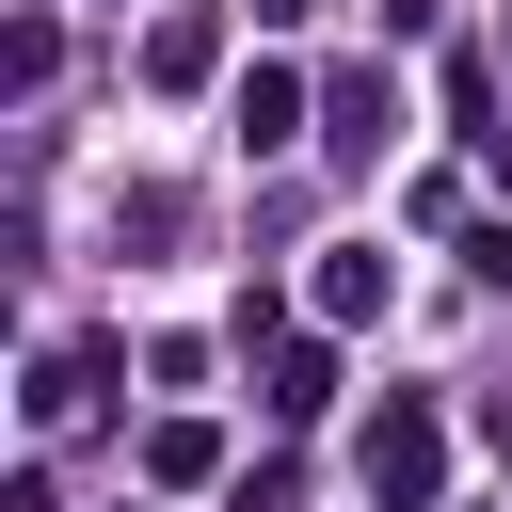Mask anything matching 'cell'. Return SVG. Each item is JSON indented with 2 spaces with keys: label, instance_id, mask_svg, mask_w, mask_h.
I'll list each match as a JSON object with an SVG mask.
<instances>
[{
  "label": "cell",
  "instance_id": "cell-1",
  "mask_svg": "<svg viewBox=\"0 0 512 512\" xmlns=\"http://www.w3.org/2000/svg\"><path fill=\"white\" fill-rule=\"evenodd\" d=\"M368 480H384L400 512L432 496V416H416V400H384V432H368Z\"/></svg>",
  "mask_w": 512,
  "mask_h": 512
}]
</instances>
